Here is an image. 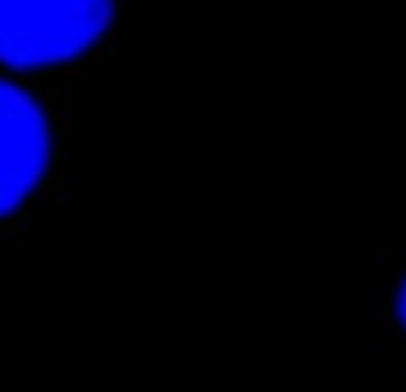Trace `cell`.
Listing matches in <instances>:
<instances>
[{
    "label": "cell",
    "instance_id": "1",
    "mask_svg": "<svg viewBox=\"0 0 406 392\" xmlns=\"http://www.w3.org/2000/svg\"><path fill=\"white\" fill-rule=\"evenodd\" d=\"M75 96L0 65V243L29 239L61 196Z\"/></svg>",
    "mask_w": 406,
    "mask_h": 392
},
{
    "label": "cell",
    "instance_id": "2",
    "mask_svg": "<svg viewBox=\"0 0 406 392\" xmlns=\"http://www.w3.org/2000/svg\"><path fill=\"white\" fill-rule=\"evenodd\" d=\"M122 0H0V65L79 89L114 65Z\"/></svg>",
    "mask_w": 406,
    "mask_h": 392
},
{
    "label": "cell",
    "instance_id": "3",
    "mask_svg": "<svg viewBox=\"0 0 406 392\" xmlns=\"http://www.w3.org/2000/svg\"><path fill=\"white\" fill-rule=\"evenodd\" d=\"M374 324L395 360L406 364V236L374 250Z\"/></svg>",
    "mask_w": 406,
    "mask_h": 392
}]
</instances>
